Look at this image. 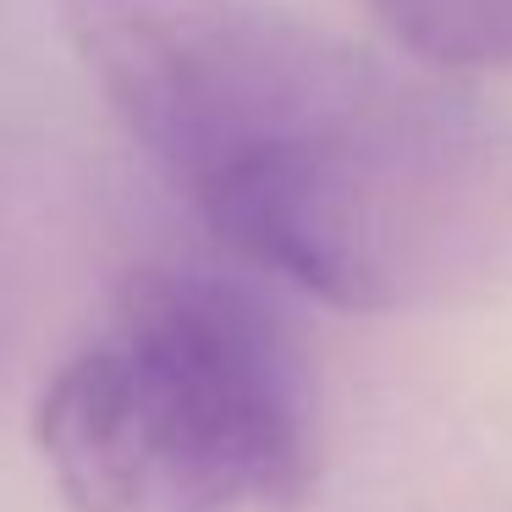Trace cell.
Segmentation results:
<instances>
[{"label": "cell", "instance_id": "cell-1", "mask_svg": "<svg viewBox=\"0 0 512 512\" xmlns=\"http://www.w3.org/2000/svg\"><path fill=\"white\" fill-rule=\"evenodd\" d=\"M166 188L265 276L353 314L512 265V127L265 0H56Z\"/></svg>", "mask_w": 512, "mask_h": 512}, {"label": "cell", "instance_id": "cell-2", "mask_svg": "<svg viewBox=\"0 0 512 512\" xmlns=\"http://www.w3.org/2000/svg\"><path fill=\"white\" fill-rule=\"evenodd\" d=\"M67 512L292 507L314 479L309 380L276 314L210 270L149 265L34 413Z\"/></svg>", "mask_w": 512, "mask_h": 512}, {"label": "cell", "instance_id": "cell-3", "mask_svg": "<svg viewBox=\"0 0 512 512\" xmlns=\"http://www.w3.org/2000/svg\"><path fill=\"white\" fill-rule=\"evenodd\" d=\"M408 56L457 72H512V0H369Z\"/></svg>", "mask_w": 512, "mask_h": 512}]
</instances>
